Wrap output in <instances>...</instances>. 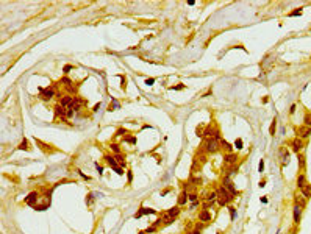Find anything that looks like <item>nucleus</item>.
Masks as SVG:
<instances>
[{
	"label": "nucleus",
	"mask_w": 311,
	"mask_h": 234,
	"mask_svg": "<svg viewBox=\"0 0 311 234\" xmlns=\"http://www.w3.org/2000/svg\"><path fill=\"white\" fill-rule=\"evenodd\" d=\"M231 200H233V195L225 189V186H220L219 189H217V201H219V205L225 206L228 201H231Z\"/></svg>",
	"instance_id": "f257e3e1"
},
{
	"label": "nucleus",
	"mask_w": 311,
	"mask_h": 234,
	"mask_svg": "<svg viewBox=\"0 0 311 234\" xmlns=\"http://www.w3.org/2000/svg\"><path fill=\"white\" fill-rule=\"evenodd\" d=\"M294 131H296L297 138L300 139H306L311 136V126H306V125H302V126H296L294 128Z\"/></svg>",
	"instance_id": "f03ea898"
},
{
	"label": "nucleus",
	"mask_w": 311,
	"mask_h": 234,
	"mask_svg": "<svg viewBox=\"0 0 311 234\" xmlns=\"http://www.w3.org/2000/svg\"><path fill=\"white\" fill-rule=\"evenodd\" d=\"M217 148H219V145H217V140L216 139H206V140H205V150H206L208 153L217 152Z\"/></svg>",
	"instance_id": "7ed1b4c3"
},
{
	"label": "nucleus",
	"mask_w": 311,
	"mask_h": 234,
	"mask_svg": "<svg viewBox=\"0 0 311 234\" xmlns=\"http://www.w3.org/2000/svg\"><path fill=\"white\" fill-rule=\"evenodd\" d=\"M203 136H206V139H216L219 138V131H217V128H214V126H208L206 130L203 131Z\"/></svg>",
	"instance_id": "20e7f679"
},
{
	"label": "nucleus",
	"mask_w": 311,
	"mask_h": 234,
	"mask_svg": "<svg viewBox=\"0 0 311 234\" xmlns=\"http://www.w3.org/2000/svg\"><path fill=\"white\" fill-rule=\"evenodd\" d=\"M291 147H292V150L296 153H299V152H302V150H303V147H305V145H303V140L300 138H294L292 140H291Z\"/></svg>",
	"instance_id": "39448f33"
},
{
	"label": "nucleus",
	"mask_w": 311,
	"mask_h": 234,
	"mask_svg": "<svg viewBox=\"0 0 311 234\" xmlns=\"http://www.w3.org/2000/svg\"><path fill=\"white\" fill-rule=\"evenodd\" d=\"M74 98H75V97H72V95H64L61 98V102H59V105L64 106V108H72V105H74Z\"/></svg>",
	"instance_id": "423d86ee"
},
{
	"label": "nucleus",
	"mask_w": 311,
	"mask_h": 234,
	"mask_svg": "<svg viewBox=\"0 0 311 234\" xmlns=\"http://www.w3.org/2000/svg\"><path fill=\"white\" fill-rule=\"evenodd\" d=\"M53 95H55V92H53V89H52V88L41 89V98H44V100H50Z\"/></svg>",
	"instance_id": "0eeeda50"
},
{
	"label": "nucleus",
	"mask_w": 311,
	"mask_h": 234,
	"mask_svg": "<svg viewBox=\"0 0 311 234\" xmlns=\"http://www.w3.org/2000/svg\"><path fill=\"white\" fill-rule=\"evenodd\" d=\"M66 112H67V108H64L61 105L55 106V116L57 117H66Z\"/></svg>",
	"instance_id": "6e6552de"
},
{
	"label": "nucleus",
	"mask_w": 311,
	"mask_h": 234,
	"mask_svg": "<svg viewBox=\"0 0 311 234\" xmlns=\"http://www.w3.org/2000/svg\"><path fill=\"white\" fill-rule=\"evenodd\" d=\"M300 215H302V206L296 205V206H294V222H296V223H299Z\"/></svg>",
	"instance_id": "1a4fd4ad"
},
{
	"label": "nucleus",
	"mask_w": 311,
	"mask_h": 234,
	"mask_svg": "<svg viewBox=\"0 0 311 234\" xmlns=\"http://www.w3.org/2000/svg\"><path fill=\"white\" fill-rule=\"evenodd\" d=\"M224 186H225V189H227L228 192L231 193V195H236V189H234L233 183H231V181H230V179H228V178L225 179V184H224Z\"/></svg>",
	"instance_id": "9d476101"
},
{
	"label": "nucleus",
	"mask_w": 311,
	"mask_h": 234,
	"mask_svg": "<svg viewBox=\"0 0 311 234\" xmlns=\"http://www.w3.org/2000/svg\"><path fill=\"white\" fill-rule=\"evenodd\" d=\"M300 192H302V195L305 197V198H311V184L303 186L302 189H300Z\"/></svg>",
	"instance_id": "9b49d317"
},
{
	"label": "nucleus",
	"mask_w": 311,
	"mask_h": 234,
	"mask_svg": "<svg viewBox=\"0 0 311 234\" xmlns=\"http://www.w3.org/2000/svg\"><path fill=\"white\" fill-rule=\"evenodd\" d=\"M308 183H306V178H305V175L303 173H300L299 176H297V186H299V189H302L303 186H306Z\"/></svg>",
	"instance_id": "f8f14e48"
},
{
	"label": "nucleus",
	"mask_w": 311,
	"mask_h": 234,
	"mask_svg": "<svg viewBox=\"0 0 311 234\" xmlns=\"http://www.w3.org/2000/svg\"><path fill=\"white\" fill-rule=\"evenodd\" d=\"M236 159H238V156L234 155V153H228L225 158H224V161H225L227 164H234V162H236Z\"/></svg>",
	"instance_id": "ddd939ff"
},
{
	"label": "nucleus",
	"mask_w": 311,
	"mask_h": 234,
	"mask_svg": "<svg viewBox=\"0 0 311 234\" xmlns=\"http://www.w3.org/2000/svg\"><path fill=\"white\" fill-rule=\"evenodd\" d=\"M198 219H200L202 222H208V220H211V214L208 212V211H202V212L198 214Z\"/></svg>",
	"instance_id": "4468645a"
},
{
	"label": "nucleus",
	"mask_w": 311,
	"mask_h": 234,
	"mask_svg": "<svg viewBox=\"0 0 311 234\" xmlns=\"http://www.w3.org/2000/svg\"><path fill=\"white\" fill-rule=\"evenodd\" d=\"M36 200H38V193H36V192H31V193L27 197V198H25V201H27L28 205H35Z\"/></svg>",
	"instance_id": "2eb2a0df"
},
{
	"label": "nucleus",
	"mask_w": 311,
	"mask_h": 234,
	"mask_svg": "<svg viewBox=\"0 0 311 234\" xmlns=\"http://www.w3.org/2000/svg\"><path fill=\"white\" fill-rule=\"evenodd\" d=\"M166 214H167V215H170V217H174V219H175V217H177L178 214H180V208H178V206H174V208H170V209L167 211Z\"/></svg>",
	"instance_id": "dca6fc26"
},
{
	"label": "nucleus",
	"mask_w": 311,
	"mask_h": 234,
	"mask_svg": "<svg viewBox=\"0 0 311 234\" xmlns=\"http://www.w3.org/2000/svg\"><path fill=\"white\" fill-rule=\"evenodd\" d=\"M144 214H156V211H155V209H150V208H142L139 212L136 214V217H141V215H144Z\"/></svg>",
	"instance_id": "f3484780"
},
{
	"label": "nucleus",
	"mask_w": 311,
	"mask_h": 234,
	"mask_svg": "<svg viewBox=\"0 0 311 234\" xmlns=\"http://www.w3.org/2000/svg\"><path fill=\"white\" fill-rule=\"evenodd\" d=\"M80 106H81V100L78 98V97H75V98H74V105H72V109H74V111H78Z\"/></svg>",
	"instance_id": "a211bd4d"
},
{
	"label": "nucleus",
	"mask_w": 311,
	"mask_h": 234,
	"mask_svg": "<svg viewBox=\"0 0 311 234\" xmlns=\"http://www.w3.org/2000/svg\"><path fill=\"white\" fill-rule=\"evenodd\" d=\"M186 200H188V195L186 193H180V198H178V205H184V203H186Z\"/></svg>",
	"instance_id": "6ab92c4d"
},
{
	"label": "nucleus",
	"mask_w": 311,
	"mask_h": 234,
	"mask_svg": "<svg viewBox=\"0 0 311 234\" xmlns=\"http://www.w3.org/2000/svg\"><path fill=\"white\" fill-rule=\"evenodd\" d=\"M105 159H107V162L110 164L111 167H117V162L114 161V158H113V156H107V158H105Z\"/></svg>",
	"instance_id": "aec40b11"
},
{
	"label": "nucleus",
	"mask_w": 311,
	"mask_h": 234,
	"mask_svg": "<svg viewBox=\"0 0 311 234\" xmlns=\"http://www.w3.org/2000/svg\"><path fill=\"white\" fill-rule=\"evenodd\" d=\"M303 122H305L306 126H311V114H310V112H306V114H305V117H303Z\"/></svg>",
	"instance_id": "412c9836"
},
{
	"label": "nucleus",
	"mask_w": 311,
	"mask_h": 234,
	"mask_svg": "<svg viewBox=\"0 0 311 234\" xmlns=\"http://www.w3.org/2000/svg\"><path fill=\"white\" fill-rule=\"evenodd\" d=\"M216 198H217V192H211V193H208V197H206V200L211 201V203H213Z\"/></svg>",
	"instance_id": "4be33fe9"
},
{
	"label": "nucleus",
	"mask_w": 311,
	"mask_h": 234,
	"mask_svg": "<svg viewBox=\"0 0 311 234\" xmlns=\"http://www.w3.org/2000/svg\"><path fill=\"white\" fill-rule=\"evenodd\" d=\"M275 130H277V122H275V119H274V122H272V123H270V128H269V133H270V134H272V136H274V134H275Z\"/></svg>",
	"instance_id": "5701e85b"
},
{
	"label": "nucleus",
	"mask_w": 311,
	"mask_h": 234,
	"mask_svg": "<svg viewBox=\"0 0 311 234\" xmlns=\"http://www.w3.org/2000/svg\"><path fill=\"white\" fill-rule=\"evenodd\" d=\"M220 144H222V147H224V148L227 150V152H231V148H233V147H231V145H230V144H228V142H225V140H222V142H220Z\"/></svg>",
	"instance_id": "b1692460"
},
{
	"label": "nucleus",
	"mask_w": 311,
	"mask_h": 234,
	"mask_svg": "<svg viewBox=\"0 0 311 234\" xmlns=\"http://www.w3.org/2000/svg\"><path fill=\"white\" fill-rule=\"evenodd\" d=\"M299 166H300V167H303V166H305V156L299 155Z\"/></svg>",
	"instance_id": "393cba45"
},
{
	"label": "nucleus",
	"mask_w": 311,
	"mask_h": 234,
	"mask_svg": "<svg viewBox=\"0 0 311 234\" xmlns=\"http://www.w3.org/2000/svg\"><path fill=\"white\" fill-rule=\"evenodd\" d=\"M234 147H236L238 150L242 148V140H241V139H236V142H234Z\"/></svg>",
	"instance_id": "a878e982"
},
{
	"label": "nucleus",
	"mask_w": 311,
	"mask_h": 234,
	"mask_svg": "<svg viewBox=\"0 0 311 234\" xmlns=\"http://www.w3.org/2000/svg\"><path fill=\"white\" fill-rule=\"evenodd\" d=\"M114 159H117V162H119V164H124V162H125V159H124V156H122V155H117Z\"/></svg>",
	"instance_id": "bb28decb"
},
{
	"label": "nucleus",
	"mask_w": 311,
	"mask_h": 234,
	"mask_svg": "<svg viewBox=\"0 0 311 234\" xmlns=\"http://www.w3.org/2000/svg\"><path fill=\"white\" fill-rule=\"evenodd\" d=\"M111 148H113V152H116L119 155V152H121V150H119V145L117 144H111Z\"/></svg>",
	"instance_id": "cd10ccee"
},
{
	"label": "nucleus",
	"mask_w": 311,
	"mask_h": 234,
	"mask_svg": "<svg viewBox=\"0 0 311 234\" xmlns=\"http://www.w3.org/2000/svg\"><path fill=\"white\" fill-rule=\"evenodd\" d=\"M74 112H75V111H74L72 108H67V112H66V117H72V116H74Z\"/></svg>",
	"instance_id": "c85d7f7f"
},
{
	"label": "nucleus",
	"mask_w": 311,
	"mask_h": 234,
	"mask_svg": "<svg viewBox=\"0 0 311 234\" xmlns=\"http://www.w3.org/2000/svg\"><path fill=\"white\" fill-rule=\"evenodd\" d=\"M19 148H21V150H28V147H27V140H24V142H22L21 145H19Z\"/></svg>",
	"instance_id": "c756f323"
},
{
	"label": "nucleus",
	"mask_w": 311,
	"mask_h": 234,
	"mask_svg": "<svg viewBox=\"0 0 311 234\" xmlns=\"http://www.w3.org/2000/svg\"><path fill=\"white\" fill-rule=\"evenodd\" d=\"M300 14H302V11H300V9H296V11H292L289 16H292V17H294V16H300Z\"/></svg>",
	"instance_id": "7c9ffc66"
},
{
	"label": "nucleus",
	"mask_w": 311,
	"mask_h": 234,
	"mask_svg": "<svg viewBox=\"0 0 311 234\" xmlns=\"http://www.w3.org/2000/svg\"><path fill=\"white\" fill-rule=\"evenodd\" d=\"M114 170H116V173H117V175H124V170H122L121 167H114Z\"/></svg>",
	"instance_id": "2f4dec72"
},
{
	"label": "nucleus",
	"mask_w": 311,
	"mask_h": 234,
	"mask_svg": "<svg viewBox=\"0 0 311 234\" xmlns=\"http://www.w3.org/2000/svg\"><path fill=\"white\" fill-rule=\"evenodd\" d=\"M61 81H63V83H66L67 86H71V84H72V80H69V78H63Z\"/></svg>",
	"instance_id": "473e14b6"
},
{
	"label": "nucleus",
	"mask_w": 311,
	"mask_h": 234,
	"mask_svg": "<svg viewBox=\"0 0 311 234\" xmlns=\"http://www.w3.org/2000/svg\"><path fill=\"white\" fill-rule=\"evenodd\" d=\"M258 170H260V172H263V170H264V162H263V159H261L260 166H258Z\"/></svg>",
	"instance_id": "72a5a7b5"
},
{
	"label": "nucleus",
	"mask_w": 311,
	"mask_h": 234,
	"mask_svg": "<svg viewBox=\"0 0 311 234\" xmlns=\"http://www.w3.org/2000/svg\"><path fill=\"white\" fill-rule=\"evenodd\" d=\"M189 200H192V201H196V200H197V195H196V193H192V195H189Z\"/></svg>",
	"instance_id": "f704fd0d"
},
{
	"label": "nucleus",
	"mask_w": 311,
	"mask_h": 234,
	"mask_svg": "<svg viewBox=\"0 0 311 234\" xmlns=\"http://www.w3.org/2000/svg\"><path fill=\"white\" fill-rule=\"evenodd\" d=\"M156 231V228H155V226H152V228H147V233H155Z\"/></svg>",
	"instance_id": "c9c22d12"
},
{
	"label": "nucleus",
	"mask_w": 311,
	"mask_h": 234,
	"mask_svg": "<svg viewBox=\"0 0 311 234\" xmlns=\"http://www.w3.org/2000/svg\"><path fill=\"white\" fill-rule=\"evenodd\" d=\"M153 81H155L153 78H150V80H145V84H153Z\"/></svg>",
	"instance_id": "e433bc0d"
},
{
	"label": "nucleus",
	"mask_w": 311,
	"mask_h": 234,
	"mask_svg": "<svg viewBox=\"0 0 311 234\" xmlns=\"http://www.w3.org/2000/svg\"><path fill=\"white\" fill-rule=\"evenodd\" d=\"M230 214H231V220L234 219V208H230Z\"/></svg>",
	"instance_id": "4c0bfd02"
},
{
	"label": "nucleus",
	"mask_w": 311,
	"mask_h": 234,
	"mask_svg": "<svg viewBox=\"0 0 311 234\" xmlns=\"http://www.w3.org/2000/svg\"><path fill=\"white\" fill-rule=\"evenodd\" d=\"M71 69H72V66H69V64H67V66H64V72H69Z\"/></svg>",
	"instance_id": "58836bf2"
},
{
	"label": "nucleus",
	"mask_w": 311,
	"mask_h": 234,
	"mask_svg": "<svg viewBox=\"0 0 311 234\" xmlns=\"http://www.w3.org/2000/svg\"><path fill=\"white\" fill-rule=\"evenodd\" d=\"M95 167H97V170H99V173H102V170H103V169H102V167H100V166H99V164H95Z\"/></svg>",
	"instance_id": "ea45409f"
},
{
	"label": "nucleus",
	"mask_w": 311,
	"mask_h": 234,
	"mask_svg": "<svg viewBox=\"0 0 311 234\" xmlns=\"http://www.w3.org/2000/svg\"><path fill=\"white\" fill-rule=\"evenodd\" d=\"M128 142H130V144H135V142H136V139H135V138H131V139H128Z\"/></svg>",
	"instance_id": "a19ab883"
},
{
	"label": "nucleus",
	"mask_w": 311,
	"mask_h": 234,
	"mask_svg": "<svg viewBox=\"0 0 311 234\" xmlns=\"http://www.w3.org/2000/svg\"><path fill=\"white\" fill-rule=\"evenodd\" d=\"M189 234H200V231H198V229H196V231H192V233H189Z\"/></svg>",
	"instance_id": "79ce46f5"
},
{
	"label": "nucleus",
	"mask_w": 311,
	"mask_h": 234,
	"mask_svg": "<svg viewBox=\"0 0 311 234\" xmlns=\"http://www.w3.org/2000/svg\"><path fill=\"white\" fill-rule=\"evenodd\" d=\"M139 234H149V233H147V231H141Z\"/></svg>",
	"instance_id": "37998d69"
}]
</instances>
